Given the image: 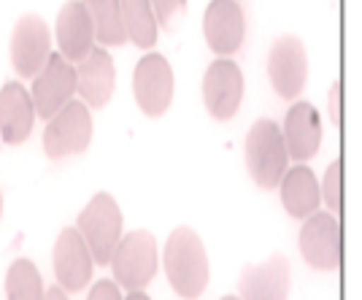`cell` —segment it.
<instances>
[{
  "label": "cell",
  "instance_id": "6da1fadb",
  "mask_svg": "<svg viewBox=\"0 0 362 300\" xmlns=\"http://www.w3.org/2000/svg\"><path fill=\"white\" fill-rule=\"evenodd\" d=\"M165 276L173 292L197 300L209 287V255L192 227H176L165 243Z\"/></svg>",
  "mask_w": 362,
  "mask_h": 300
},
{
  "label": "cell",
  "instance_id": "7a4b0ae2",
  "mask_svg": "<svg viewBox=\"0 0 362 300\" xmlns=\"http://www.w3.org/2000/svg\"><path fill=\"white\" fill-rule=\"evenodd\" d=\"M289 163L281 127L273 120H257L246 135V168L257 187L273 190L284 176Z\"/></svg>",
  "mask_w": 362,
  "mask_h": 300
},
{
  "label": "cell",
  "instance_id": "3957f363",
  "mask_svg": "<svg viewBox=\"0 0 362 300\" xmlns=\"http://www.w3.org/2000/svg\"><path fill=\"white\" fill-rule=\"evenodd\" d=\"M76 230L87 243L95 265H108L122 238V211L117 200L108 192H98L87 203V209L78 214Z\"/></svg>",
  "mask_w": 362,
  "mask_h": 300
},
{
  "label": "cell",
  "instance_id": "277c9868",
  "mask_svg": "<svg viewBox=\"0 0 362 300\" xmlns=\"http://www.w3.org/2000/svg\"><path fill=\"white\" fill-rule=\"evenodd\" d=\"M157 241L149 230H133L122 236L108 265L114 268V282L127 289L138 292L149 284L157 273Z\"/></svg>",
  "mask_w": 362,
  "mask_h": 300
},
{
  "label": "cell",
  "instance_id": "5b68a950",
  "mask_svg": "<svg viewBox=\"0 0 362 300\" xmlns=\"http://www.w3.org/2000/svg\"><path fill=\"white\" fill-rule=\"evenodd\" d=\"M92 141V117L90 108L81 100H68L60 111L46 122L44 151L49 160H62L71 154L87 151Z\"/></svg>",
  "mask_w": 362,
  "mask_h": 300
},
{
  "label": "cell",
  "instance_id": "8992f818",
  "mask_svg": "<svg viewBox=\"0 0 362 300\" xmlns=\"http://www.w3.org/2000/svg\"><path fill=\"white\" fill-rule=\"evenodd\" d=\"M300 255L317 270H338L344 260L341 222L330 211H314L300 230Z\"/></svg>",
  "mask_w": 362,
  "mask_h": 300
},
{
  "label": "cell",
  "instance_id": "52a82bcc",
  "mask_svg": "<svg viewBox=\"0 0 362 300\" xmlns=\"http://www.w3.org/2000/svg\"><path fill=\"white\" fill-rule=\"evenodd\" d=\"M33 79L35 81H33L30 100H33V108H35V117L49 122L68 100H74L76 68L62 54H57V52L49 54L44 68L33 76Z\"/></svg>",
  "mask_w": 362,
  "mask_h": 300
},
{
  "label": "cell",
  "instance_id": "ba28073f",
  "mask_svg": "<svg viewBox=\"0 0 362 300\" xmlns=\"http://www.w3.org/2000/svg\"><path fill=\"white\" fill-rule=\"evenodd\" d=\"M133 95L146 117H163L173 100V71L163 54H146L133 74Z\"/></svg>",
  "mask_w": 362,
  "mask_h": 300
},
{
  "label": "cell",
  "instance_id": "9c48e42d",
  "mask_svg": "<svg viewBox=\"0 0 362 300\" xmlns=\"http://www.w3.org/2000/svg\"><path fill=\"white\" fill-rule=\"evenodd\" d=\"M203 100L214 120H233L243 100V74L241 68L227 57H219L209 65L203 76Z\"/></svg>",
  "mask_w": 362,
  "mask_h": 300
},
{
  "label": "cell",
  "instance_id": "30bf717a",
  "mask_svg": "<svg viewBox=\"0 0 362 300\" xmlns=\"http://www.w3.org/2000/svg\"><path fill=\"white\" fill-rule=\"evenodd\" d=\"M268 76L281 98H298L308 79V54L298 35H281L268 54Z\"/></svg>",
  "mask_w": 362,
  "mask_h": 300
},
{
  "label": "cell",
  "instance_id": "8fae6325",
  "mask_svg": "<svg viewBox=\"0 0 362 300\" xmlns=\"http://www.w3.org/2000/svg\"><path fill=\"white\" fill-rule=\"evenodd\" d=\"M52 54V35L38 14H25L11 35V65L22 79H33Z\"/></svg>",
  "mask_w": 362,
  "mask_h": 300
},
{
  "label": "cell",
  "instance_id": "7c38bea8",
  "mask_svg": "<svg viewBox=\"0 0 362 300\" xmlns=\"http://www.w3.org/2000/svg\"><path fill=\"white\" fill-rule=\"evenodd\" d=\"M203 33H206V44L219 57L235 54L246 35V19L238 0H211L203 19Z\"/></svg>",
  "mask_w": 362,
  "mask_h": 300
},
{
  "label": "cell",
  "instance_id": "4fadbf2b",
  "mask_svg": "<svg viewBox=\"0 0 362 300\" xmlns=\"http://www.w3.org/2000/svg\"><path fill=\"white\" fill-rule=\"evenodd\" d=\"M92 260L76 227H65L54 243V276L65 292H81L92 279Z\"/></svg>",
  "mask_w": 362,
  "mask_h": 300
},
{
  "label": "cell",
  "instance_id": "5bb4252c",
  "mask_svg": "<svg viewBox=\"0 0 362 300\" xmlns=\"http://www.w3.org/2000/svg\"><path fill=\"white\" fill-rule=\"evenodd\" d=\"M289 260L273 255L262 265H246L238 279L241 300H287L289 298Z\"/></svg>",
  "mask_w": 362,
  "mask_h": 300
},
{
  "label": "cell",
  "instance_id": "9a60e30c",
  "mask_svg": "<svg viewBox=\"0 0 362 300\" xmlns=\"http://www.w3.org/2000/svg\"><path fill=\"white\" fill-rule=\"evenodd\" d=\"M57 44L68 62H81L95 46V28L84 0H68L57 14Z\"/></svg>",
  "mask_w": 362,
  "mask_h": 300
},
{
  "label": "cell",
  "instance_id": "2e32d148",
  "mask_svg": "<svg viewBox=\"0 0 362 300\" xmlns=\"http://www.w3.org/2000/svg\"><path fill=\"white\" fill-rule=\"evenodd\" d=\"M114 60L103 46H92V52L78 62L76 68V92H81L84 105L92 108H106L114 95Z\"/></svg>",
  "mask_w": 362,
  "mask_h": 300
},
{
  "label": "cell",
  "instance_id": "e0dca14e",
  "mask_svg": "<svg viewBox=\"0 0 362 300\" xmlns=\"http://www.w3.org/2000/svg\"><path fill=\"white\" fill-rule=\"evenodd\" d=\"M284 146L287 154L298 163H305L311 157H317L319 144H322V120H319V111L311 103H295L287 111V120H284Z\"/></svg>",
  "mask_w": 362,
  "mask_h": 300
},
{
  "label": "cell",
  "instance_id": "ac0fdd59",
  "mask_svg": "<svg viewBox=\"0 0 362 300\" xmlns=\"http://www.w3.org/2000/svg\"><path fill=\"white\" fill-rule=\"evenodd\" d=\"M35 108H33L30 92L19 81H6L0 90V138L6 144H25L33 133Z\"/></svg>",
  "mask_w": 362,
  "mask_h": 300
},
{
  "label": "cell",
  "instance_id": "d6986e66",
  "mask_svg": "<svg viewBox=\"0 0 362 300\" xmlns=\"http://www.w3.org/2000/svg\"><path fill=\"white\" fill-rule=\"evenodd\" d=\"M279 187H281V203H284L289 217H295V219L311 217L319 209V203H322L319 181L311 173V168L295 166L289 168V171H284Z\"/></svg>",
  "mask_w": 362,
  "mask_h": 300
},
{
  "label": "cell",
  "instance_id": "ffe728a7",
  "mask_svg": "<svg viewBox=\"0 0 362 300\" xmlns=\"http://www.w3.org/2000/svg\"><path fill=\"white\" fill-rule=\"evenodd\" d=\"M122 22H124V33L127 41H133L138 49H151L157 44V19L151 11L149 0H119Z\"/></svg>",
  "mask_w": 362,
  "mask_h": 300
},
{
  "label": "cell",
  "instance_id": "44dd1931",
  "mask_svg": "<svg viewBox=\"0 0 362 300\" xmlns=\"http://www.w3.org/2000/svg\"><path fill=\"white\" fill-rule=\"evenodd\" d=\"M87 11H90L95 38L103 46H122L127 44V33L122 22L119 0H84Z\"/></svg>",
  "mask_w": 362,
  "mask_h": 300
},
{
  "label": "cell",
  "instance_id": "7402d4cb",
  "mask_svg": "<svg viewBox=\"0 0 362 300\" xmlns=\"http://www.w3.org/2000/svg\"><path fill=\"white\" fill-rule=\"evenodd\" d=\"M6 298L8 300H44L41 273L30 260L19 257L6 273Z\"/></svg>",
  "mask_w": 362,
  "mask_h": 300
},
{
  "label": "cell",
  "instance_id": "603a6c76",
  "mask_svg": "<svg viewBox=\"0 0 362 300\" xmlns=\"http://www.w3.org/2000/svg\"><path fill=\"white\" fill-rule=\"evenodd\" d=\"M322 200L330 206V214H341L344 211V160L335 157L325 173V184H322Z\"/></svg>",
  "mask_w": 362,
  "mask_h": 300
},
{
  "label": "cell",
  "instance_id": "cb8c5ba5",
  "mask_svg": "<svg viewBox=\"0 0 362 300\" xmlns=\"http://www.w3.org/2000/svg\"><path fill=\"white\" fill-rule=\"evenodd\" d=\"M157 28H163L165 33H173L179 28V22L187 14V0H149Z\"/></svg>",
  "mask_w": 362,
  "mask_h": 300
},
{
  "label": "cell",
  "instance_id": "d4e9b609",
  "mask_svg": "<svg viewBox=\"0 0 362 300\" xmlns=\"http://www.w3.org/2000/svg\"><path fill=\"white\" fill-rule=\"evenodd\" d=\"M87 300H122L119 284L111 282V279H100V282H95V287L90 289V298Z\"/></svg>",
  "mask_w": 362,
  "mask_h": 300
},
{
  "label": "cell",
  "instance_id": "484cf974",
  "mask_svg": "<svg viewBox=\"0 0 362 300\" xmlns=\"http://www.w3.org/2000/svg\"><path fill=\"white\" fill-rule=\"evenodd\" d=\"M330 120L335 127H341V84L335 81L332 84V90H330Z\"/></svg>",
  "mask_w": 362,
  "mask_h": 300
},
{
  "label": "cell",
  "instance_id": "4316f807",
  "mask_svg": "<svg viewBox=\"0 0 362 300\" xmlns=\"http://www.w3.org/2000/svg\"><path fill=\"white\" fill-rule=\"evenodd\" d=\"M44 300H68V292L60 284L49 287V289H44Z\"/></svg>",
  "mask_w": 362,
  "mask_h": 300
},
{
  "label": "cell",
  "instance_id": "83f0119b",
  "mask_svg": "<svg viewBox=\"0 0 362 300\" xmlns=\"http://www.w3.org/2000/svg\"><path fill=\"white\" fill-rule=\"evenodd\" d=\"M122 300H151V298L146 295V292H144V289H138V292H130L127 298H122Z\"/></svg>",
  "mask_w": 362,
  "mask_h": 300
},
{
  "label": "cell",
  "instance_id": "f1b7e54d",
  "mask_svg": "<svg viewBox=\"0 0 362 300\" xmlns=\"http://www.w3.org/2000/svg\"><path fill=\"white\" fill-rule=\"evenodd\" d=\"M222 300H241V298H235V295H225Z\"/></svg>",
  "mask_w": 362,
  "mask_h": 300
},
{
  "label": "cell",
  "instance_id": "f546056e",
  "mask_svg": "<svg viewBox=\"0 0 362 300\" xmlns=\"http://www.w3.org/2000/svg\"><path fill=\"white\" fill-rule=\"evenodd\" d=\"M0 214H3V195H0Z\"/></svg>",
  "mask_w": 362,
  "mask_h": 300
}]
</instances>
